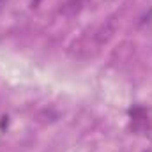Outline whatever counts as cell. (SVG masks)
<instances>
[{"instance_id": "6da1fadb", "label": "cell", "mask_w": 152, "mask_h": 152, "mask_svg": "<svg viewBox=\"0 0 152 152\" xmlns=\"http://www.w3.org/2000/svg\"><path fill=\"white\" fill-rule=\"evenodd\" d=\"M117 28H118V20H117V16H115V14L108 16V18L99 25V28H97L96 34H94L96 42H97V44H106V42L115 36Z\"/></svg>"}, {"instance_id": "3957f363", "label": "cell", "mask_w": 152, "mask_h": 152, "mask_svg": "<svg viewBox=\"0 0 152 152\" xmlns=\"http://www.w3.org/2000/svg\"><path fill=\"white\" fill-rule=\"evenodd\" d=\"M131 122H133V129L136 131V127H138V124H142L140 126V129L143 131L147 126H149V117H147V112L143 110V108H133L131 110Z\"/></svg>"}, {"instance_id": "277c9868", "label": "cell", "mask_w": 152, "mask_h": 152, "mask_svg": "<svg viewBox=\"0 0 152 152\" xmlns=\"http://www.w3.org/2000/svg\"><path fill=\"white\" fill-rule=\"evenodd\" d=\"M7 4H9V0H0V11H2V9L7 5Z\"/></svg>"}, {"instance_id": "7a4b0ae2", "label": "cell", "mask_w": 152, "mask_h": 152, "mask_svg": "<svg viewBox=\"0 0 152 152\" xmlns=\"http://www.w3.org/2000/svg\"><path fill=\"white\" fill-rule=\"evenodd\" d=\"M88 0H66L60 7V12L64 16H76L85 5H87Z\"/></svg>"}]
</instances>
